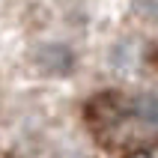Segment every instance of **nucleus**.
Segmentation results:
<instances>
[{
  "mask_svg": "<svg viewBox=\"0 0 158 158\" xmlns=\"http://www.w3.org/2000/svg\"><path fill=\"white\" fill-rule=\"evenodd\" d=\"M152 105L140 110V102L123 96L119 89H105L87 105V125L110 149H140V128L146 125L152 131Z\"/></svg>",
  "mask_w": 158,
  "mask_h": 158,
  "instance_id": "nucleus-1",
  "label": "nucleus"
}]
</instances>
